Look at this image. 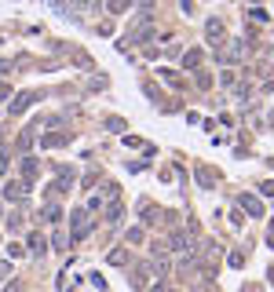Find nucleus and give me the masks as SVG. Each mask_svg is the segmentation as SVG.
Listing matches in <instances>:
<instances>
[{"instance_id":"obj_1","label":"nucleus","mask_w":274,"mask_h":292,"mask_svg":"<svg viewBox=\"0 0 274 292\" xmlns=\"http://www.w3.org/2000/svg\"><path fill=\"white\" fill-rule=\"evenodd\" d=\"M37 99H41V91H22V95H15V102L7 106V114H11V117H22L26 106H30V102H37Z\"/></svg>"},{"instance_id":"obj_2","label":"nucleus","mask_w":274,"mask_h":292,"mask_svg":"<svg viewBox=\"0 0 274 292\" xmlns=\"http://www.w3.org/2000/svg\"><path fill=\"white\" fill-rule=\"evenodd\" d=\"M88 234H91V223H88V212H84V209H77V212H73V238H88Z\"/></svg>"},{"instance_id":"obj_3","label":"nucleus","mask_w":274,"mask_h":292,"mask_svg":"<svg viewBox=\"0 0 274 292\" xmlns=\"http://www.w3.org/2000/svg\"><path fill=\"white\" fill-rule=\"evenodd\" d=\"M102 7V0H66V11H84V15H91V11H99Z\"/></svg>"},{"instance_id":"obj_4","label":"nucleus","mask_w":274,"mask_h":292,"mask_svg":"<svg viewBox=\"0 0 274 292\" xmlns=\"http://www.w3.org/2000/svg\"><path fill=\"white\" fill-rule=\"evenodd\" d=\"M241 205L249 209V215H263V205H260V201H256L252 194H241Z\"/></svg>"},{"instance_id":"obj_5","label":"nucleus","mask_w":274,"mask_h":292,"mask_svg":"<svg viewBox=\"0 0 274 292\" xmlns=\"http://www.w3.org/2000/svg\"><path fill=\"white\" fill-rule=\"evenodd\" d=\"M22 175H26V186L37 179V161H33V157H26V161H22Z\"/></svg>"},{"instance_id":"obj_6","label":"nucleus","mask_w":274,"mask_h":292,"mask_svg":"<svg viewBox=\"0 0 274 292\" xmlns=\"http://www.w3.org/2000/svg\"><path fill=\"white\" fill-rule=\"evenodd\" d=\"M201 59H205V55H201V51L194 48V51H186V59H183V66H186V70H197V66H201Z\"/></svg>"},{"instance_id":"obj_7","label":"nucleus","mask_w":274,"mask_h":292,"mask_svg":"<svg viewBox=\"0 0 274 292\" xmlns=\"http://www.w3.org/2000/svg\"><path fill=\"white\" fill-rule=\"evenodd\" d=\"M110 263H113V267H128V263H132V259H128V252H121V249H113V252H110Z\"/></svg>"},{"instance_id":"obj_8","label":"nucleus","mask_w":274,"mask_h":292,"mask_svg":"<svg viewBox=\"0 0 274 292\" xmlns=\"http://www.w3.org/2000/svg\"><path fill=\"white\" fill-rule=\"evenodd\" d=\"M26 194V183H7L4 186V197H22Z\"/></svg>"},{"instance_id":"obj_9","label":"nucleus","mask_w":274,"mask_h":292,"mask_svg":"<svg viewBox=\"0 0 274 292\" xmlns=\"http://www.w3.org/2000/svg\"><path fill=\"white\" fill-rule=\"evenodd\" d=\"M62 143H70V135H44V146H51V150H59Z\"/></svg>"},{"instance_id":"obj_10","label":"nucleus","mask_w":274,"mask_h":292,"mask_svg":"<svg viewBox=\"0 0 274 292\" xmlns=\"http://www.w3.org/2000/svg\"><path fill=\"white\" fill-rule=\"evenodd\" d=\"M30 143H33V128H26L22 135H18V150L26 154V150H30Z\"/></svg>"},{"instance_id":"obj_11","label":"nucleus","mask_w":274,"mask_h":292,"mask_svg":"<svg viewBox=\"0 0 274 292\" xmlns=\"http://www.w3.org/2000/svg\"><path fill=\"white\" fill-rule=\"evenodd\" d=\"M197 183H201V186H212V183H216V172L209 175V168H197Z\"/></svg>"},{"instance_id":"obj_12","label":"nucleus","mask_w":274,"mask_h":292,"mask_svg":"<svg viewBox=\"0 0 274 292\" xmlns=\"http://www.w3.org/2000/svg\"><path fill=\"white\" fill-rule=\"evenodd\" d=\"M128 7H132V0H110V11H113V15L128 11Z\"/></svg>"},{"instance_id":"obj_13","label":"nucleus","mask_w":274,"mask_h":292,"mask_svg":"<svg viewBox=\"0 0 274 292\" xmlns=\"http://www.w3.org/2000/svg\"><path fill=\"white\" fill-rule=\"evenodd\" d=\"M209 41H223V26L220 22H209Z\"/></svg>"},{"instance_id":"obj_14","label":"nucleus","mask_w":274,"mask_h":292,"mask_svg":"<svg viewBox=\"0 0 274 292\" xmlns=\"http://www.w3.org/2000/svg\"><path fill=\"white\" fill-rule=\"evenodd\" d=\"M117 215H121V201H110V209H106V219L113 223V219H117Z\"/></svg>"},{"instance_id":"obj_15","label":"nucleus","mask_w":274,"mask_h":292,"mask_svg":"<svg viewBox=\"0 0 274 292\" xmlns=\"http://www.w3.org/2000/svg\"><path fill=\"white\" fill-rule=\"evenodd\" d=\"M132 281H136V285H146V270L136 267V270H132Z\"/></svg>"},{"instance_id":"obj_16","label":"nucleus","mask_w":274,"mask_h":292,"mask_svg":"<svg viewBox=\"0 0 274 292\" xmlns=\"http://www.w3.org/2000/svg\"><path fill=\"white\" fill-rule=\"evenodd\" d=\"M30 249H33V252H44V241L37 238V234H33V238H30Z\"/></svg>"},{"instance_id":"obj_17","label":"nucleus","mask_w":274,"mask_h":292,"mask_svg":"<svg viewBox=\"0 0 274 292\" xmlns=\"http://www.w3.org/2000/svg\"><path fill=\"white\" fill-rule=\"evenodd\" d=\"M4 168H7V150L0 146V175H4Z\"/></svg>"},{"instance_id":"obj_18","label":"nucleus","mask_w":274,"mask_h":292,"mask_svg":"<svg viewBox=\"0 0 274 292\" xmlns=\"http://www.w3.org/2000/svg\"><path fill=\"white\" fill-rule=\"evenodd\" d=\"M150 292H176V289H168V285H154Z\"/></svg>"},{"instance_id":"obj_19","label":"nucleus","mask_w":274,"mask_h":292,"mask_svg":"<svg viewBox=\"0 0 274 292\" xmlns=\"http://www.w3.org/2000/svg\"><path fill=\"white\" fill-rule=\"evenodd\" d=\"M7 91H11V88H7V84H0V99H7Z\"/></svg>"}]
</instances>
